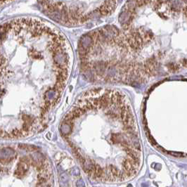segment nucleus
<instances>
[{
	"mask_svg": "<svg viewBox=\"0 0 187 187\" xmlns=\"http://www.w3.org/2000/svg\"><path fill=\"white\" fill-rule=\"evenodd\" d=\"M60 130L83 171L95 181H127L141 167L137 120L129 98L118 89L84 92L63 118Z\"/></svg>",
	"mask_w": 187,
	"mask_h": 187,
	"instance_id": "1",
	"label": "nucleus"
},
{
	"mask_svg": "<svg viewBox=\"0 0 187 187\" xmlns=\"http://www.w3.org/2000/svg\"><path fill=\"white\" fill-rule=\"evenodd\" d=\"M79 57L83 74L95 82L141 84L165 73L132 47L120 28L113 25L84 35L79 44Z\"/></svg>",
	"mask_w": 187,
	"mask_h": 187,
	"instance_id": "2",
	"label": "nucleus"
},
{
	"mask_svg": "<svg viewBox=\"0 0 187 187\" xmlns=\"http://www.w3.org/2000/svg\"><path fill=\"white\" fill-rule=\"evenodd\" d=\"M186 6L178 0H128L119 16L120 28L140 40L179 60L177 35L186 23Z\"/></svg>",
	"mask_w": 187,
	"mask_h": 187,
	"instance_id": "3",
	"label": "nucleus"
},
{
	"mask_svg": "<svg viewBox=\"0 0 187 187\" xmlns=\"http://www.w3.org/2000/svg\"><path fill=\"white\" fill-rule=\"evenodd\" d=\"M53 168L37 147L0 144V187H54Z\"/></svg>",
	"mask_w": 187,
	"mask_h": 187,
	"instance_id": "4",
	"label": "nucleus"
},
{
	"mask_svg": "<svg viewBox=\"0 0 187 187\" xmlns=\"http://www.w3.org/2000/svg\"><path fill=\"white\" fill-rule=\"evenodd\" d=\"M39 2L53 20L75 27L111 15L118 0H39Z\"/></svg>",
	"mask_w": 187,
	"mask_h": 187,
	"instance_id": "5",
	"label": "nucleus"
},
{
	"mask_svg": "<svg viewBox=\"0 0 187 187\" xmlns=\"http://www.w3.org/2000/svg\"><path fill=\"white\" fill-rule=\"evenodd\" d=\"M185 1H186V0H185Z\"/></svg>",
	"mask_w": 187,
	"mask_h": 187,
	"instance_id": "6",
	"label": "nucleus"
}]
</instances>
